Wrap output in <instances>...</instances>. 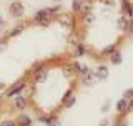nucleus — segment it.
I'll return each instance as SVG.
<instances>
[{"label":"nucleus","instance_id":"obj_2","mask_svg":"<svg viewBox=\"0 0 133 126\" xmlns=\"http://www.w3.org/2000/svg\"><path fill=\"white\" fill-rule=\"evenodd\" d=\"M80 75V65L66 57L50 58L33 66L23 81V96L40 121L52 123L62 110L75 103Z\"/></svg>","mask_w":133,"mask_h":126},{"label":"nucleus","instance_id":"obj_1","mask_svg":"<svg viewBox=\"0 0 133 126\" xmlns=\"http://www.w3.org/2000/svg\"><path fill=\"white\" fill-rule=\"evenodd\" d=\"M78 52L107 60L131 35L130 0H73Z\"/></svg>","mask_w":133,"mask_h":126},{"label":"nucleus","instance_id":"obj_3","mask_svg":"<svg viewBox=\"0 0 133 126\" xmlns=\"http://www.w3.org/2000/svg\"><path fill=\"white\" fill-rule=\"evenodd\" d=\"M8 12H10L12 17H15V18H20V17L25 15V5L20 0H14V2L10 3V7H8Z\"/></svg>","mask_w":133,"mask_h":126},{"label":"nucleus","instance_id":"obj_5","mask_svg":"<svg viewBox=\"0 0 133 126\" xmlns=\"http://www.w3.org/2000/svg\"><path fill=\"white\" fill-rule=\"evenodd\" d=\"M97 76L100 78V80H105L107 76H108V70H107V66H98L97 68Z\"/></svg>","mask_w":133,"mask_h":126},{"label":"nucleus","instance_id":"obj_4","mask_svg":"<svg viewBox=\"0 0 133 126\" xmlns=\"http://www.w3.org/2000/svg\"><path fill=\"white\" fill-rule=\"evenodd\" d=\"M15 123H17V126H32V120L28 118V116L22 115V116H18V120H17Z\"/></svg>","mask_w":133,"mask_h":126},{"label":"nucleus","instance_id":"obj_9","mask_svg":"<svg viewBox=\"0 0 133 126\" xmlns=\"http://www.w3.org/2000/svg\"><path fill=\"white\" fill-rule=\"evenodd\" d=\"M3 23V18H2V15H0V25H2Z\"/></svg>","mask_w":133,"mask_h":126},{"label":"nucleus","instance_id":"obj_7","mask_svg":"<svg viewBox=\"0 0 133 126\" xmlns=\"http://www.w3.org/2000/svg\"><path fill=\"white\" fill-rule=\"evenodd\" d=\"M0 126H17V123H15V121H12V120H5V121L0 123Z\"/></svg>","mask_w":133,"mask_h":126},{"label":"nucleus","instance_id":"obj_10","mask_svg":"<svg viewBox=\"0 0 133 126\" xmlns=\"http://www.w3.org/2000/svg\"><path fill=\"white\" fill-rule=\"evenodd\" d=\"M53 2H57V3H60V2H62V0H53Z\"/></svg>","mask_w":133,"mask_h":126},{"label":"nucleus","instance_id":"obj_8","mask_svg":"<svg viewBox=\"0 0 133 126\" xmlns=\"http://www.w3.org/2000/svg\"><path fill=\"white\" fill-rule=\"evenodd\" d=\"M131 98V90H127L125 91V100H130Z\"/></svg>","mask_w":133,"mask_h":126},{"label":"nucleus","instance_id":"obj_6","mask_svg":"<svg viewBox=\"0 0 133 126\" xmlns=\"http://www.w3.org/2000/svg\"><path fill=\"white\" fill-rule=\"evenodd\" d=\"M15 106L18 108V110H23V108H27V100H25V96H18V98L15 100Z\"/></svg>","mask_w":133,"mask_h":126}]
</instances>
